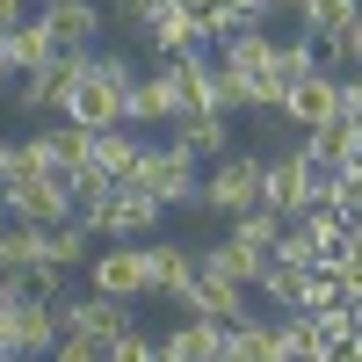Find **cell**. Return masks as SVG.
<instances>
[{"instance_id":"4316f807","label":"cell","mask_w":362,"mask_h":362,"mask_svg":"<svg viewBox=\"0 0 362 362\" xmlns=\"http://www.w3.org/2000/svg\"><path fill=\"white\" fill-rule=\"evenodd\" d=\"M254 290H261V297H268V305H276L283 319H290L297 305H305V276H297V268H283V261H268V268H261V283H254Z\"/></svg>"},{"instance_id":"8992f818","label":"cell","mask_w":362,"mask_h":362,"mask_svg":"<svg viewBox=\"0 0 362 362\" xmlns=\"http://www.w3.org/2000/svg\"><path fill=\"white\" fill-rule=\"evenodd\" d=\"M87 290H95V297H116V305L153 297V283H145V239H138V247H102L95 261H87Z\"/></svg>"},{"instance_id":"4dcf8cb0","label":"cell","mask_w":362,"mask_h":362,"mask_svg":"<svg viewBox=\"0 0 362 362\" xmlns=\"http://www.w3.org/2000/svg\"><path fill=\"white\" fill-rule=\"evenodd\" d=\"M283 326V362H312L319 355V326L305 319V312H290V319H276Z\"/></svg>"},{"instance_id":"cb8c5ba5","label":"cell","mask_w":362,"mask_h":362,"mask_svg":"<svg viewBox=\"0 0 362 362\" xmlns=\"http://www.w3.org/2000/svg\"><path fill=\"white\" fill-rule=\"evenodd\" d=\"M297 145H312V153H319L326 167H355V160H362V124H355V116H334L326 131L297 138Z\"/></svg>"},{"instance_id":"ab89813d","label":"cell","mask_w":362,"mask_h":362,"mask_svg":"<svg viewBox=\"0 0 362 362\" xmlns=\"http://www.w3.org/2000/svg\"><path fill=\"white\" fill-rule=\"evenodd\" d=\"M0 362H29V355H0Z\"/></svg>"},{"instance_id":"52a82bcc","label":"cell","mask_w":362,"mask_h":362,"mask_svg":"<svg viewBox=\"0 0 362 362\" xmlns=\"http://www.w3.org/2000/svg\"><path fill=\"white\" fill-rule=\"evenodd\" d=\"M44 15V29H51V44H58V58H95L102 51V0H58V8H37Z\"/></svg>"},{"instance_id":"ba28073f","label":"cell","mask_w":362,"mask_h":362,"mask_svg":"<svg viewBox=\"0 0 362 362\" xmlns=\"http://www.w3.org/2000/svg\"><path fill=\"white\" fill-rule=\"evenodd\" d=\"M58 334H80V341H116V334H131V305H116V297H95V290H80L58 305Z\"/></svg>"},{"instance_id":"4fadbf2b","label":"cell","mask_w":362,"mask_h":362,"mask_svg":"<svg viewBox=\"0 0 362 362\" xmlns=\"http://www.w3.org/2000/svg\"><path fill=\"white\" fill-rule=\"evenodd\" d=\"M167 145H174L181 160H196V167H203V160H225V153H232V124H225V116H210V109H189V116H174V138H167Z\"/></svg>"},{"instance_id":"d590c367","label":"cell","mask_w":362,"mask_h":362,"mask_svg":"<svg viewBox=\"0 0 362 362\" xmlns=\"http://www.w3.org/2000/svg\"><path fill=\"white\" fill-rule=\"evenodd\" d=\"M29 15H37V0H0V37H8L15 22H29Z\"/></svg>"},{"instance_id":"d6986e66","label":"cell","mask_w":362,"mask_h":362,"mask_svg":"<svg viewBox=\"0 0 362 362\" xmlns=\"http://www.w3.org/2000/svg\"><path fill=\"white\" fill-rule=\"evenodd\" d=\"M225 355H232V362H283V326H276V319H261V312H254V319H239V326H232V341H225Z\"/></svg>"},{"instance_id":"7c38bea8","label":"cell","mask_w":362,"mask_h":362,"mask_svg":"<svg viewBox=\"0 0 362 362\" xmlns=\"http://www.w3.org/2000/svg\"><path fill=\"white\" fill-rule=\"evenodd\" d=\"M138 37L153 44L160 58L203 51V44H196V22H189V8H181V0H145V8H138Z\"/></svg>"},{"instance_id":"9c48e42d","label":"cell","mask_w":362,"mask_h":362,"mask_svg":"<svg viewBox=\"0 0 362 362\" xmlns=\"http://www.w3.org/2000/svg\"><path fill=\"white\" fill-rule=\"evenodd\" d=\"M58 341V312L51 305H8V319H0V355H29V362H44Z\"/></svg>"},{"instance_id":"d6a6232c","label":"cell","mask_w":362,"mask_h":362,"mask_svg":"<svg viewBox=\"0 0 362 362\" xmlns=\"http://www.w3.org/2000/svg\"><path fill=\"white\" fill-rule=\"evenodd\" d=\"M312 362H362V334H355V326H348V334H319Z\"/></svg>"},{"instance_id":"74e56055","label":"cell","mask_w":362,"mask_h":362,"mask_svg":"<svg viewBox=\"0 0 362 362\" xmlns=\"http://www.w3.org/2000/svg\"><path fill=\"white\" fill-rule=\"evenodd\" d=\"M8 80H22V73H15V58H8V44H0V87H8Z\"/></svg>"},{"instance_id":"6da1fadb","label":"cell","mask_w":362,"mask_h":362,"mask_svg":"<svg viewBox=\"0 0 362 362\" xmlns=\"http://www.w3.org/2000/svg\"><path fill=\"white\" fill-rule=\"evenodd\" d=\"M145 66L138 58H124V51H95V58H80V73H73V95H66V124H80V131H116L124 124V87L138 80Z\"/></svg>"},{"instance_id":"7a4b0ae2","label":"cell","mask_w":362,"mask_h":362,"mask_svg":"<svg viewBox=\"0 0 362 362\" xmlns=\"http://www.w3.org/2000/svg\"><path fill=\"white\" fill-rule=\"evenodd\" d=\"M0 218H22V225H66V218H73V174H58V167L0 174Z\"/></svg>"},{"instance_id":"2e32d148","label":"cell","mask_w":362,"mask_h":362,"mask_svg":"<svg viewBox=\"0 0 362 362\" xmlns=\"http://www.w3.org/2000/svg\"><path fill=\"white\" fill-rule=\"evenodd\" d=\"M268 58H276V37H268V29H239V37H225L218 44V66L247 87V80H261L268 73Z\"/></svg>"},{"instance_id":"ac0fdd59","label":"cell","mask_w":362,"mask_h":362,"mask_svg":"<svg viewBox=\"0 0 362 362\" xmlns=\"http://www.w3.org/2000/svg\"><path fill=\"white\" fill-rule=\"evenodd\" d=\"M138 153H145V138L116 124V131H95V145H87V167H95V174H109V181H124V174L138 167Z\"/></svg>"},{"instance_id":"8d00e7d4","label":"cell","mask_w":362,"mask_h":362,"mask_svg":"<svg viewBox=\"0 0 362 362\" xmlns=\"http://www.w3.org/2000/svg\"><path fill=\"white\" fill-rule=\"evenodd\" d=\"M362 66V15H355V29H348V73Z\"/></svg>"},{"instance_id":"603a6c76","label":"cell","mask_w":362,"mask_h":362,"mask_svg":"<svg viewBox=\"0 0 362 362\" xmlns=\"http://www.w3.org/2000/svg\"><path fill=\"white\" fill-rule=\"evenodd\" d=\"M37 138H44V167H58V174H80L87 167V145H95V131L66 124V116H58L51 131H37Z\"/></svg>"},{"instance_id":"8fae6325","label":"cell","mask_w":362,"mask_h":362,"mask_svg":"<svg viewBox=\"0 0 362 362\" xmlns=\"http://www.w3.org/2000/svg\"><path fill=\"white\" fill-rule=\"evenodd\" d=\"M196 247H181V239H145V283H153V297H189V283H196Z\"/></svg>"},{"instance_id":"44dd1931","label":"cell","mask_w":362,"mask_h":362,"mask_svg":"<svg viewBox=\"0 0 362 362\" xmlns=\"http://www.w3.org/2000/svg\"><path fill=\"white\" fill-rule=\"evenodd\" d=\"M44 261H51V268H66V276H73V268H87V261H95V232H87L80 218L44 225Z\"/></svg>"},{"instance_id":"83f0119b","label":"cell","mask_w":362,"mask_h":362,"mask_svg":"<svg viewBox=\"0 0 362 362\" xmlns=\"http://www.w3.org/2000/svg\"><path fill=\"white\" fill-rule=\"evenodd\" d=\"M268 73H276L283 87H297V80H312V73H319V51H312L305 37H290V44H276V58H268Z\"/></svg>"},{"instance_id":"d4e9b609","label":"cell","mask_w":362,"mask_h":362,"mask_svg":"<svg viewBox=\"0 0 362 362\" xmlns=\"http://www.w3.org/2000/svg\"><path fill=\"white\" fill-rule=\"evenodd\" d=\"M0 44H8V58H15V73H37L44 58H58V44H51V29H44V15H29V22H15L8 37H0Z\"/></svg>"},{"instance_id":"f35d334b","label":"cell","mask_w":362,"mask_h":362,"mask_svg":"<svg viewBox=\"0 0 362 362\" xmlns=\"http://www.w3.org/2000/svg\"><path fill=\"white\" fill-rule=\"evenodd\" d=\"M297 8H305V0H268V15H297Z\"/></svg>"},{"instance_id":"e575fe53","label":"cell","mask_w":362,"mask_h":362,"mask_svg":"<svg viewBox=\"0 0 362 362\" xmlns=\"http://www.w3.org/2000/svg\"><path fill=\"white\" fill-rule=\"evenodd\" d=\"M341 116H355V124H362V66L341 73Z\"/></svg>"},{"instance_id":"1f68e13d","label":"cell","mask_w":362,"mask_h":362,"mask_svg":"<svg viewBox=\"0 0 362 362\" xmlns=\"http://www.w3.org/2000/svg\"><path fill=\"white\" fill-rule=\"evenodd\" d=\"M102 362H160V341H145L138 326H131V334H116V341L102 348Z\"/></svg>"},{"instance_id":"5b68a950","label":"cell","mask_w":362,"mask_h":362,"mask_svg":"<svg viewBox=\"0 0 362 362\" xmlns=\"http://www.w3.org/2000/svg\"><path fill=\"white\" fill-rule=\"evenodd\" d=\"M80 225L95 232V239H109V247H138V239H153V225H160V203L116 181V189H109V203L95 210V218H80Z\"/></svg>"},{"instance_id":"f1b7e54d","label":"cell","mask_w":362,"mask_h":362,"mask_svg":"<svg viewBox=\"0 0 362 362\" xmlns=\"http://www.w3.org/2000/svg\"><path fill=\"white\" fill-rule=\"evenodd\" d=\"M203 109L210 116H232V109H247V87H239L218 58H210V73H203Z\"/></svg>"},{"instance_id":"9a60e30c","label":"cell","mask_w":362,"mask_h":362,"mask_svg":"<svg viewBox=\"0 0 362 362\" xmlns=\"http://www.w3.org/2000/svg\"><path fill=\"white\" fill-rule=\"evenodd\" d=\"M225 341H232V326H218V319H181L174 334L160 341V355L167 362H218Z\"/></svg>"},{"instance_id":"f546056e","label":"cell","mask_w":362,"mask_h":362,"mask_svg":"<svg viewBox=\"0 0 362 362\" xmlns=\"http://www.w3.org/2000/svg\"><path fill=\"white\" fill-rule=\"evenodd\" d=\"M268 261H283V268H297V276H312L319 268V247L305 239V225H283V239H276V254Z\"/></svg>"},{"instance_id":"836d02e7","label":"cell","mask_w":362,"mask_h":362,"mask_svg":"<svg viewBox=\"0 0 362 362\" xmlns=\"http://www.w3.org/2000/svg\"><path fill=\"white\" fill-rule=\"evenodd\" d=\"M44 362H102V341H80V334H58Z\"/></svg>"},{"instance_id":"7402d4cb","label":"cell","mask_w":362,"mask_h":362,"mask_svg":"<svg viewBox=\"0 0 362 362\" xmlns=\"http://www.w3.org/2000/svg\"><path fill=\"white\" fill-rule=\"evenodd\" d=\"M44 261V225H22V218H0V276H22V268Z\"/></svg>"},{"instance_id":"e0dca14e","label":"cell","mask_w":362,"mask_h":362,"mask_svg":"<svg viewBox=\"0 0 362 362\" xmlns=\"http://www.w3.org/2000/svg\"><path fill=\"white\" fill-rule=\"evenodd\" d=\"M153 124H174V102H167L160 73H138L124 87V131H153Z\"/></svg>"},{"instance_id":"3957f363","label":"cell","mask_w":362,"mask_h":362,"mask_svg":"<svg viewBox=\"0 0 362 362\" xmlns=\"http://www.w3.org/2000/svg\"><path fill=\"white\" fill-rule=\"evenodd\" d=\"M124 189L153 196L160 210H167V203H196V189H203V167H196V160H181L174 145H145V153H138V167L124 174Z\"/></svg>"},{"instance_id":"b9f144b4","label":"cell","mask_w":362,"mask_h":362,"mask_svg":"<svg viewBox=\"0 0 362 362\" xmlns=\"http://www.w3.org/2000/svg\"><path fill=\"white\" fill-rule=\"evenodd\" d=\"M218 362H232V355H218Z\"/></svg>"},{"instance_id":"484cf974","label":"cell","mask_w":362,"mask_h":362,"mask_svg":"<svg viewBox=\"0 0 362 362\" xmlns=\"http://www.w3.org/2000/svg\"><path fill=\"white\" fill-rule=\"evenodd\" d=\"M232 247H247V254H276V239H283V218H276V210H239V218H232Z\"/></svg>"},{"instance_id":"30bf717a","label":"cell","mask_w":362,"mask_h":362,"mask_svg":"<svg viewBox=\"0 0 362 362\" xmlns=\"http://www.w3.org/2000/svg\"><path fill=\"white\" fill-rule=\"evenodd\" d=\"M283 116H290L305 138H312V131H326V124L341 116V73H312V80H297L290 95H283Z\"/></svg>"},{"instance_id":"ffe728a7","label":"cell","mask_w":362,"mask_h":362,"mask_svg":"<svg viewBox=\"0 0 362 362\" xmlns=\"http://www.w3.org/2000/svg\"><path fill=\"white\" fill-rule=\"evenodd\" d=\"M196 261H203V276H225V283H239V290H254L261 283V254H247V247H232V239H218V247H196Z\"/></svg>"},{"instance_id":"5bb4252c","label":"cell","mask_w":362,"mask_h":362,"mask_svg":"<svg viewBox=\"0 0 362 362\" xmlns=\"http://www.w3.org/2000/svg\"><path fill=\"white\" fill-rule=\"evenodd\" d=\"M73 73H80V58H44L37 73H22L15 102H22L29 116H58V109H66V95H73Z\"/></svg>"},{"instance_id":"60d3db41","label":"cell","mask_w":362,"mask_h":362,"mask_svg":"<svg viewBox=\"0 0 362 362\" xmlns=\"http://www.w3.org/2000/svg\"><path fill=\"white\" fill-rule=\"evenodd\" d=\"M37 8H58V0H37Z\"/></svg>"},{"instance_id":"277c9868","label":"cell","mask_w":362,"mask_h":362,"mask_svg":"<svg viewBox=\"0 0 362 362\" xmlns=\"http://www.w3.org/2000/svg\"><path fill=\"white\" fill-rule=\"evenodd\" d=\"M196 203H203V210H218V218L261 210V160H254V153H225V160H210Z\"/></svg>"}]
</instances>
